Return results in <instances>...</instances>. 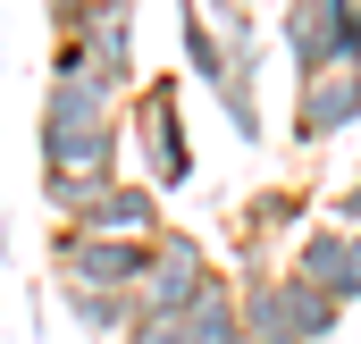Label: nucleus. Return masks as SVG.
Listing matches in <instances>:
<instances>
[{
    "label": "nucleus",
    "mask_w": 361,
    "mask_h": 344,
    "mask_svg": "<svg viewBox=\"0 0 361 344\" xmlns=\"http://www.w3.org/2000/svg\"><path fill=\"white\" fill-rule=\"evenodd\" d=\"M219 277V260H210V244L193 235V227H160L152 235V269H143V285H135V311L143 319H185L193 302H202V285Z\"/></svg>",
    "instance_id": "1"
},
{
    "label": "nucleus",
    "mask_w": 361,
    "mask_h": 344,
    "mask_svg": "<svg viewBox=\"0 0 361 344\" xmlns=\"http://www.w3.org/2000/svg\"><path fill=\"white\" fill-rule=\"evenodd\" d=\"M126 135H143V185L169 202V193H185L193 185V143H185V118H177V85L169 76H152V85L135 92V109H126Z\"/></svg>",
    "instance_id": "2"
},
{
    "label": "nucleus",
    "mask_w": 361,
    "mask_h": 344,
    "mask_svg": "<svg viewBox=\"0 0 361 344\" xmlns=\"http://www.w3.org/2000/svg\"><path fill=\"white\" fill-rule=\"evenodd\" d=\"M353 126H361V76L328 68V76L294 85V143H302V152H328V143L353 135Z\"/></svg>",
    "instance_id": "3"
},
{
    "label": "nucleus",
    "mask_w": 361,
    "mask_h": 344,
    "mask_svg": "<svg viewBox=\"0 0 361 344\" xmlns=\"http://www.w3.org/2000/svg\"><path fill=\"white\" fill-rule=\"evenodd\" d=\"M160 227H169V202H160L143 176H118L85 219H76V235H109V244H152Z\"/></svg>",
    "instance_id": "4"
},
{
    "label": "nucleus",
    "mask_w": 361,
    "mask_h": 344,
    "mask_svg": "<svg viewBox=\"0 0 361 344\" xmlns=\"http://www.w3.org/2000/svg\"><path fill=\"white\" fill-rule=\"evenodd\" d=\"M85 59H92V76L118 92H143V59H135V8L126 0H101L92 8V25H85Z\"/></svg>",
    "instance_id": "5"
},
{
    "label": "nucleus",
    "mask_w": 361,
    "mask_h": 344,
    "mask_svg": "<svg viewBox=\"0 0 361 344\" xmlns=\"http://www.w3.org/2000/svg\"><path fill=\"white\" fill-rule=\"evenodd\" d=\"M277 42H286V59H294V85L328 76V68H336V0H286Z\"/></svg>",
    "instance_id": "6"
},
{
    "label": "nucleus",
    "mask_w": 361,
    "mask_h": 344,
    "mask_svg": "<svg viewBox=\"0 0 361 344\" xmlns=\"http://www.w3.org/2000/svg\"><path fill=\"white\" fill-rule=\"evenodd\" d=\"M269 302L277 319H286V336L294 344H336V328H345V302H328L311 277H294V269H269Z\"/></svg>",
    "instance_id": "7"
},
{
    "label": "nucleus",
    "mask_w": 361,
    "mask_h": 344,
    "mask_svg": "<svg viewBox=\"0 0 361 344\" xmlns=\"http://www.w3.org/2000/svg\"><path fill=\"white\" fill-rule=\"evenodd\" d=\"M286 269H294V277H311L328 302H345V294H353V235H336V227L319 219V227H302V235H294Z\"/></svg>",
    "instance_id": "8"
},
{
    "label": "nucleus",
    "mask_w": 361,
    "mask_h": 344,
    "mask_svg": "<svg viewBox=\"0 0 361 344\" xmlns=\"http://www.w3.org/2000/svg\"><path fill=\"white\" fill-rule=\"evenodd\" d=\"M210 101L227 109L235 143H261V135H269V118H261V59H227V76L210 85Z\"/></svg>",
    "instance_id": "9"
},
{
    "label": "nucleus",
    "mask_w": 361,
    "mask_h": 344,
    "mask_svg": "<svg viewBox=\"0 0 361 344\" xmlns=\"http://www.w3.org/2000/svg\"><path fill=\"white\" fill-rule=\"evenodd\" d=\"M59 311H68L92 344H126V328L143 319V311H135V294H85V285H59Z\"/></svg>",
    "instance_id": "10"
},
{
    "label": "nucleus",
    "mask_w": 361,
    "mask_h": 344,
    "mask_svg": "<svg viewBox=\"0 0 361 344\" xmlns=\"http://www.w3.org/2000/svg\"><path fill=\"white\" fill-rule=\"evenodd\" d=\"M185 344H244V328H235V277L219 269L210 285H202V302L185 311Z\"/></svg>",
    "instance_id": "11"
},
{
    "label": "nucleus",
    "mask_w": 361,
    "mask_h": 344,
    "mask_svg": "<svg viewBox=\"0 0 361 344\" xmlns=\"http://www.w3.org/2000/svg\"><path fill=\"white\" fill-rule=\"evenodd\" d=\"M235 328H244V344H294L286 319H277V302H269V269H244L235 277Z\"/></svg>",
    "instance_id": "12"
},
{
    "label": "nucleus",
    "mask_w": 361,
    "mask_h": 344,
    "mask_svg": "<svg viewBox=\"0 0 361 344\" xmlns=\"http://www.w3.org/2000/svg\"><path fill=\"white\" fill-rule=\"evenodd\" d=\"M177 51H185V76H193L202 92L227 76V51H219V34H210V17H202V8H177Z\"/></svg>",
    "instance_id": "13"
},
{
    "label": "nucleus",
    "mask_w": 361,
    "mask_h": 344,
    "mask_svg": "<svg viewBox=\"0 0 361 344\" xmlns=\"http://www.w3.org/2000/svg\"><path fill=\"white\" fill-rule=\"evenodd\" d=\"M244 227H252V235H277V227H302V193H286V185H277V193H252Z\"/></svg>",
    "instance_id": "14"
},
{
    "label": "nucleus",
    "mask_w": 361,
    "mask_h": 344,
    "mask_svg": "<svg viewBox=\"0 0 361 344\" xmlns=\"http://www.w3.org/2000/svg\"><path fill=\"white\" fill-rule=\"evenodd\" d=\"M336 68L361 76V0H336Z\"/></svg>",
    "instance_id": "15"
},
{
    "label": "nucleus",
    "mask_w": 361,
    "mask_h": 344,
    "mask_svg": "<svg viewBox=\"0 0 361 344\" xmlns=\"http://www.w3.org/2000/svg\"><path fill=\"white\" fill-rule=\"evenodd\" d=\"M328 227H336V235H361V176L336 193V202H328Z\"/></svg>",
    "instance_id": "16"
},
{
    "label": "nucleus",
    "mask_w": 361,
    "mask_h": 344,
    "mask_svg": "<svg viewBox=\"0 0 361 344\" xmlns=\"http://www.w3.org/2000/svg\"><path fill=\"white\" fill-rule=\"evenodd\" d=\"M126 344H185V319H135Z\"/></svg>",
    "instance_id": "17"
}]
</instances>
